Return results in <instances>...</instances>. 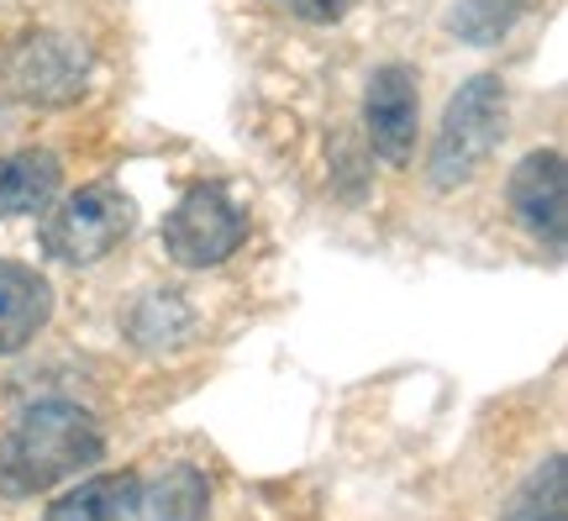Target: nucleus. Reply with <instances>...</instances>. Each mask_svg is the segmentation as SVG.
<instances>
[{"label": "nucleus", "mask_w": 568, "mask_h": 521, "mask_svg": "<svg viewBox=\"0 0 568 521\" xmlns=\"http://www.w3.org/2000/svg\"><path fill=\"white\" fill-rule=\"evenodd\" d=\"M510 211L527 227L537 242L564 248V227H568V184H564V153L542 148L527 153L510 174Z\"/></svg>", "instance_id": "39448f33"}, {"label": "nucleus", "mask_w": 568, "mask_h": 521, "mask_svg": "<svg viewBox=\"0 0 568 521\" xmlns=\"http://www.w3.org/2000/svg\"><path fill=\"white\" fill-rule=\"evenodd\" d=\"M48 311H53V290H48L38 269L0 259V359L21 353L38 338L48 327Z\"/></svg>", "instance_id": "0eeeda50"}, {"label": "nucleus", "mask_w": 568, "mask_h": 521, "mask_svg": "<svg viewBox=\"0 0 568 521\" xmlns=\"http://www.w3.org/2000/svg\"><path fill=\"white\" fill-rule=\"evenodd\" d=\"M274 6H284L290 17L301 21H337L347 11V0H274Z\"/></svg>", "instance_id": "f8f14e48"}, {"label": "nucleus", "mask_w": 568, "mask_h": 521, "mask_svg": "<svg viewBox=\"0 0 568 521\" xmlns=\"http://www.w3.org/2000/svg\"><path fill=\"white\" fill-rule=\"evenodd\" d=\"M364 117H368V142L379 148L385 163H410L416 159V117H422V90L410 80V69L389 63L374 74L364 96Z\"/></svg>", "instance_id": "423d86ee"}, {"label": "nucleus", "mask_w": 568, "mask_h": 521, "mask_svg": "<svg viewBox=\"0 0 568 521\" xmlns=\"http://www.w3.org/2000/svg\"><path fill=\"white\" fill-rule=\"evenodd\" d=\"M247 238V217L222 184H190L184 201L163 217V253L180 269H216Z\"/></svg>", "instance_id": "20e7f679"}, {"label": "nucleus", "mask_w": 568, "mask_h": 521, "mask_svg": "<svg viewBox=\"0 0 568 521\" xmlns=\"http://www.w3.org/2000/svg\"><path fill=\"white\" fill-rule=\"evenodd\" d=\"M138 511L148 521H205L211 511V484L195 469H163L153 484H142Z\"/></svg>", "instance_id": "9d476101"}, {"label": "nucleus", "mask_w": 568, "mask_h": 521, "mask_svg": "<svg viewBox=\"0 0 568 521\" xmlns=\"http://www.w3.org/2000/svg\"><path fill=\"white\" fill-rule=\"evenodd\" d=\"M506 521H568V459L552 453L506 505Z\"/></svg>", "instance_id": "9b49d317"}, {"label": "nucleus", "mask_w": 568, "mask_h": 521, "mask_svg": "<svg viewBox=\"0 0 568 521\" xmlns=\"http://www.w3.org/2000/svg\"><path fill=\"white\" fill-rule=\"evenodd\" d=\"M138 221V206L116 184H84L69 201H59L42 221V248L59 263H101L105 253H116Z\"/></svg>", "instance_id": "7ed1b4c3"}, {"label": "nucleus", "mask_w": 568, "mask_h": 521, "mask_svg": "<svg viewBox=\"0 0 568 521\" xmlns=\"http://www.w3.org/2000/svg\"><path fill=\"white\" fill-rule=\"evenodd\" d=\"M105 438L95 417L74 401H38L21 411V421L0 438V495L27 501L48 495L53 484L74 480L80 469H95Z\"/></svg>", "instance_id": "f257e3e1"}, {"label": "nucleus", "mask_w": 568, "mask_h": 521, "mask_svg": "<svg viewBox=\"0 0 568 521\" xmlns=\"http://www.w3.org/2000/svg\"><path fill=\"white\" fill-rule=\"evenodd\" d=\"M59 159L53 153H11L0 163V217H38L59 196Z\"/></svg>", "instance_id": "1a4fd4ad"}, {"label": "nucleus", "mask_w": 568, "mask_h": 521, "mask_svg": "<svg viewBox=\"0 0 568 521\" xmlns=\"http://www.w3.org/2000/svg\"><path fill=\"white\" fill-rule=\"evenodd\" d=\"M138 474H95V480H80L74 490H63L59 501L48 505V521H126L138 517Z\"/></svg>", "instance_id": "6e6552de"}, {"label": "nucleus", "mask_w": 568, "mask_h": 521, "mask_svg": "<svg viewBox=\"0 0 568 521\" xmlns=\"http://www.w3.org/2000/svg\"><path fill=\"white\" fill-rule=\"evenodd\" d=\"M500 138H506V84L495 80V74H474V80L447 101L443 132H437L432 159H426L432 184H437V190L468 184L489 163V153H495Z\"/></svg>", "instance_id": "f03ea898"}]
</instances>
